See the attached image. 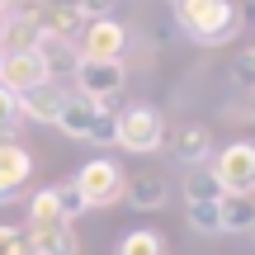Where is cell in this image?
<instances>
[{
    "label": "cell",
    "mask_w": 255,
    "mask_h": 255,
    "mask_svg": "<svg viewBox=\"0 0 255 255\" xmlns=\"http://www.w3.org/2000/svg\"><path fill=\"white\" fill-rule=\"evenodd\" d=\"M52 76H47L43 57L38 52H9L5 62H0V85H5L9 95H28L38 90V85H47Z\"/></svg>",
    "instance_id": "cell-9"
},
{
    "label": "cell",
    "mask_w": 255,
    "mask_h": 255,
    "mask_svg": "<svg viewBox=\"0 0 255 255\" xmlns=\"http://www.w3.org/2000/svg\"><path fill=\"white\" fill-rule=\"evenodd\" d=\"M33 52L43 57V66H47V76H52V81H62V76H71V71H76V62H81V52H76V43H66V38L47 33V28H38V43H33Z\"/></svg>",
    "instance_id": "cell-13"
},
{
    "label": "cell",
    "mask_w": 255,
    "mask_h": 255,
    "mask_svg": "<svg viewBox=\"0 0 255 255\" xmlns=\"http://www.w3.org/2000/svg\"><path fill=\"white\" fill-rule=\"evenodd\" d=\"M123 47H128V28L119 19H90L81 28V57H95V62H123Z\"/></svg>",
    "instance_id": "cell-8"
},
{
    "label": "cell",
    "mask_w": 255,
    "mask_h": 255,
    "mask_svg": "<svg viewBox=\"0 0 255 255\" xmlns=\"http://www.w3.org/2000/svg\"><path fill=\"white\" fill-rule=\"evenodd\" d=\"M14 100H19V114H24V119L57 123V114H62V104H66V85L47 81V85H38V90H28V95H14Z\"/></svg>",
    "instance_id": "cell-11"
},
{
    "label": "cell",
    "mask_w": 255,
    "mask_h": 255,
    "mask_svg": "<svg viewBox=\"0 0 255 255\" xmlns=\"http://www.w3.org/2000/svg\"><path fill=\"white\" fill-rule=\"evenodd\" d=\"M5 5H9V0H0V9H5Z\"/></svg>",
    "instance_id": "cell-29"
},
{
    "label": "cell",
    "mask_w": 255,
    "mask_h": 255,
    "mask_svg": "<svg viewBox=\"0 0 255 255\" xmlns=\"http://www.w3.org/2000/svg\"><path fill=\"white\" fill-rule=\"evenodd\" d=\"M184 218L199 237H222V213L218 203H184Z\"/></svg>",
    "instance_id": "cell-17"
},
{
    "label": "cell",
    "mask_w": 255,
    "mask_h": 255,
    "mask_svg": "<svg viewBox=\"0 0 255 255\" xmlns=\"http://www.w3.org/2000/svg\"><path fill=\"white\" fill-rule=\"evenodd\" d=\"M57 128H62L66 137H76V142H95V146H114L119 142L114 114L100 109L95 100H85V95H76V90H66V104H62V114H57Z\"/></svg>",
    "instance_id": "cell-2"
},
{
    "label": "cell",
    "mask_w": 255,
    "mask_h": 255,
    "mask_svg": "<svg viewBox=\"0 0 255 255\" xmlns=\"http://www.w3.org/2000/svg\"><path fill=\"white\" fill-rule=\"evenodd\" d=\"M19 123V100L0 85V137H9V128Z\"/></svg>",
    "instance_id": "cell-23"
},
{
    "label": "cell",
    "mask_w": 255,
    "mask_h": 255,
    "mask_svg": "<svg viewBox=\"0 0 255 255\" xmlns=\"http://www.w3.org/2000/svg\"><path fill=\"white\" fill-rule=\"evenodd\" d=\"M251 237H255V227H251Z\"/></svg>",
    "instance_id": "cell-30"
},
{
    "label": "cell",
    "mask_w": 255,
    "mask_h": 255,
    "mask_svg": "<svg viewBox=\"0 0 255 255\" xmlns=\"http://www.w3.org/2000/svg\"><path fill=\"white\" fill-rule=\"evenodd\" d=\"M62 222V208H57V194L52 189H38L28 199V227H57Z\"/></svg>",
    "instance_id": "cell-18"
},
{
    "label": "cell",
    "mask_w": 255,
    "mask_h": 255,
    "mask_svg": "<svg viewBox=\"0 0 255 255\" xmlns=\"http://www.w3.org/2000/svg\"><path fill=\"white\" fill-rule=\"evenodd\" d=\"M119 255H165V237H161V232H151V227H137V232H128V237H123Z\"/></svg>",
    "instance_id": "cell-19"
},
{
    "label": "cell",
    "mask_w": 255,
    "mask_h": 255,
    "mask_svg": "<svg viewBox=\"0 0 255 255\" xmlns=\"http://www.w3.org/2000/svg\"><path fill=\"white\" fill-rule=\"evenodd\" d=\"M52 194H57V208H62V222H76V218L85 213V199H81V189H76L71 180L52 184Z\"/></svg>",
    "instance_id": "cell-22"
},
{
    "label": "cell",
    "mask_w": 255,
    "mask_h": 255,
    "mask_svg": "<svg viewBox=\"0 0 255 255\" xmlns=\"http://www.w3.org/2000/svg\"><path fill=\"white\" fill-rule=\"evenodd\" d=\"M0 255H28V241H24L19 227H5L0 222Z\"/></svg>",
    "instance_id": "cell-24"
},
{
    "label": "cell",
    "mask_w": 255,
    "mask_h": 255,
    "mask_svg": "<svg viewBox=\"0 0 255 255\" xmlns=\"http://www.w3.org/2000/svg\"><path fill=\"white\" fill-rule=\"evenodd\" d=\"M24 241H28V255H76V251H81L71 222H57V227H28Z\"/></svg>",
    "instance_id": "cell-14"
},
{
    "label": "cell",
    "mask_w": 255,
    "mask_h": 255,
    "mask_svg": "<svg viewBox=\"0 0 255 255\" xmlns=\"http://www.w3.org/2000/svg\"><path fill=\"white\" fill-rule=\"evenodd\" d=\"M114 5H119V0H76V14L90 24V19H109Z\"/></svg>",
    "instance_id": "cell-25"
},
{
    "label": "cell",
    "mask_w": 255,
    "mask_h": 255,
    "mask_svg": "<svg viewBox=\"0 0 255 255\" xmlns=\"http://www.w3.org/2000/svg\"><path fill=\"white\" fill-rule=\"evenodd\" d=\"M213 175H218L222 194H255V142H227L222 151H213Z\"/></svg>",
    "instance_id": "cell-6"
},
{
    "label": "cell",
    "mask_w": 255,
    "mask_h": 255,
    "mask_svg": "<svg viewBox=\"0 0 255 255\" xmlns=\"http://www.w3.org/2000/svg\"><path fill=\"white\" fill-rule=\"evenodd\" d=\"M165 151H170L175 165H208L213 161V132L203 123H180V128H165Z\"/></svg>",
    "instance_id": "cell-7"
},
{
    "label": "cell",
    "mask_w": 255,
    "mask_h": 255,
    "mask_svg": "<svg viewBox=\"0 0 255 255\" xmlns=\"http://www.w3.org/2000/svg\"><path fill=\"white\" fill-rule=\"evenodd\" d=\"M0 62H5V57H0Z\"/></svg>",
    "instance_id": "cell-31"
},
{
    "label": "cell",
    "mask_w": 255,
    "mask_h": 255,
    "mask_svg": "<svg viewBox=\"0 0 255 255\" xmlns=\"http://www.w3.org/2000/svg\"><path fill=\"white\" fill-rule=\"evenodd\" d=\"M123 199H128V208H137V213H156L170 199V184H165V175L142 170V175H132V180L123 184Z\"/></svg>",
    "instance_id": "cell-12"
},
{
    "label": "cell",
    "mask_w": 255,
    "mask_h": 255,
    "mask_svg": "<svg viewBox=\"0 0 255 255\" xmlns=\"http://www.w3.org/2000/svg\"><path fill=\"white\" fill-rule=\"evenodd\" d=\"M170 5H184V0H170Z\"/></svg>",
    "instance_id": "cell-28"
},
{
    "label": "cell",
    "mask_w": 255,
    "mask_h": 255,
    "mask_svg": "<svg viewBox=\"0 0 255 255\" xmlns=\"http://www.w3.org/2000/svg\"><path fill=\"white\" fill-rule=\"evenodd\" d=\"M227 194H222L218 175L208 170V165H199V170H189V180H184V203H222Z\"/></svg>",
    "instance_id": "cell-16"
},
{
    "label": "cell",
    "mask_w": 255,
    "mask_h": 255,
    "mask_svg": "<svg viewBox=\"0 0 255 255\" xmlns=\"http://www.w3.org/2000/svg\"><path fill=\"white\" fill-rule=\"evenodd\" d=\"M28 175H33V156H28V146H19L14 137H0V203L14 199L19 184H28Z\"/></svg>",
    "instance_id": "cell-10"
},
{
    "label": "cell",
    "mask_w": 255,
    "mask_h": 255,
    "mask_svg": "<svg viewBox=\"0 0 255 255\" xmlns=\"http://www.w3.org/2000/svg\"><path fill=\"white\" fill-rule=\"evenodd\" d=\"M114 123H119V142L114 146H123V151H132V156L161 151V142H165L161 109H151V104H128L123 114H114Z\"/></svg>",
    "instance_id": "cell-3"
},
{
    "label": "cell",
    "mask_w": 255,
    "mask_h": 255,
    "mask_svg": "<svg viewBox=\"0 0 255 255\" xmlns=\"http://www.w3.org/2000/svg\"><path fill=\"white\" fill-rule=\"evenodd\" d=\"M227 81L237 85V90L255 95V52H237V57H232V66H227Z\"/></svg>",
    "instance_id": "cell-21"
},
{
    "label": "cell",
    "mask_w": 255,
    "mask_h": 255,
    "mask_svg": "<svg viewBox=\"0 0 255 255\" xmlns=\"http://www.w3.org/2000/svg\"><path fill=\"white\" fill-rule=\"evenodd\" d=\"M175 14H180V28L199 38L203 47H222L246 28V14L237 0H184V5H175Z\"/></svg>",
    "instance_id": "cell-1"
},
{
    "label": "cell",
    "mask_w": 255,
    "mask_h": 255,
    "mask_svg": "<svg viewBox=\"0 0 255 255\" xmlns=\"http://www.w3.org/2000/svg\"><path fill=\"white\" fill-rule=\"evenodd\" d=\"M246 119L255 123V95H246Z\"/></svg>",
    "instance_id": "cell-26"
},
{
    "label": "cell",
    "mask_w": 255,
    "mask_h": 255,
    "mask_svg": "<svg viewBox=\"0 0 255 255\" xmlns=\"http://www.w3.org/2000/svg\"><path fill=\"white\" fill-rule=\"evenodd\" d=\"M43 28L57 38H66V43H76V33L85 28V19L76 14V9H43Z\"/></svg>",
    "instance_id": "cell-20"
},
{
    "label": "cell",
    "mask_w": 255,
    "mask_h": 255,
    "mask_svg": "<svg viewBox=\"0 0 255 255\" xmlns=\"http://www.w3.org/2000/svg\"><path fill=\"white\" fill-rule=\"evenodd\" d=\"M218 213H222V232H251L255 227V199H246V194H227L218 203Z\"/></svg>",
    "instance_id": "cell-15"
},
{
    "label": "cell",
    "mask_w": 255,
    "mask_h": 255,
    "mask_svg": "<svg viewBox=\"0 0 255 255\" xmlns=\"http://www.w3.org/2000/svg\"><path fill=\"white\" fill-rule=\"evenodd\" d=\"M0 33H5V9H0Z\"/></svg>",
    "instance_id": "cell-27"
},
{
    "label": "cell",
    "mask_w": 255,
    "mask_h": 255,
    "mask_svg": "<svg viewBox=\"0 0 255 255\" xmlns=\"http://www.w3.org/2000/svg\"><path fill=\"white\" fill-rule=\"evenodd\" d=\"M71 184L81 189V199H85V208H109V203H119L123 199V165L119 161H109V156H95V161H85L81 170L71 175Z\"/></svg>",
    "instance_id": "cell-5"
},
{
    "label": "cell",
    "mask_w": 255,
    "mask_h": 255,
    "mask_svg": "<svg viewBox=\"0 0 255 255\" xmlns=\"http://www.w3.org/2000/svg\"><path fill=\"white\" fill-rule=\"evenodd\" d=\"M71 81H76V95H85V100H95L100 109L114 114L128 71H123V62H95V57H81L76 71H71Z\"/></svg>",
    "instance_id": "cell-4"
}]
</instances>
